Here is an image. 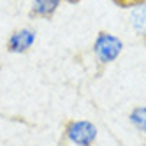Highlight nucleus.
<instances>
[{
  "label": "nucleus",
  "instance_id": "4",
  "mask_svg": "<svg viewBox=\"0 0 146 146\" xmlns=\"http://www.w3.org/2000/svg\"><path fill=\"white\" fill-rule=\"evenodd\" d=\"M62 5V0H32V7L28 11L30 18H40V19H49L53 18L58 7Z\"/></svg>",
  "mask_w": 146,
  "mask_h": 146
},
{
  "label": "nucleus",
  "instance_id": "5",
  "mask_svg": "<svg viewBox=\"0 0 146 146\" xmlns=\"http://www.w3.org/2000/svg\"><path fill=\"white\" fill-rule=\"evenodd\" d=\"M130 25L134 32L146 40V4L135 5L130 9Z\"/></svg>",
  "mask_w": 146,
  "mask_h": 146
},
{
  "label": "nucleus",
  "instance_id": "2",
  "mask_svg": "<svg viewBox=\"0 0 146 146\" xmlns=\"http://www.w3.org/2000/svg\"><path fill=\"white\" fill-rule=\"evenodd\" d=\"M65 137L76 146H93L99 137V129L90 120H70L65 123Z\"/></svg>",
  "mask_w": 146,
  "mask_h": 146
},
{
  "label": "nucleus",
  "instance_id": "1",
  "mask_svg": "<svg viewBox=\"0 0 146 146\" xmlns=\"http://www.w3.org/2000/svg\"><path fill=\"white\" fill-rule=\"evenodd\" d=\"M92 51L100 65H108L121 55L123 40L111 32H99L95 40H93Z\"/></svg>",
  "mask_w": 146,
  "mask_h": 146
},
{
  "label": "nucleus",
  "instance_id": "3",
  "mask_svg": "<svg viewBox=\"0 0 146 146\" xmlns=\"http://www.w3.org/2000/svg\"><path fill=\"white\" fill-rule=\"evenodd\" d=\"M35 39H37L35 30L28 28V27H23V28L14 30V32L9 35L5 48H7L9 53L21 55V53H27V51H30V48H32L34 42H35Z\"/></svg>",
  "mask_w": 146,
  "mask_h": 146
},
{
  "label": "nucleus",
  "instance_id": "6",
  "mask_svg": "<svg viewBox=\"0 0 146 146\" xmlns=\"http://www.w3.org/2000/svg\"><path fill=\"white\" fill-rule=\"evenodd\" d=\"M129 121L132 123V127L135 130H139L141 134L146 135V106L134 108L129 114Z\"/></svg>",
  "mask_w": 146,
  "mask_h": 146
},
{
  "label": "nucleus",
  "instance_id": "7",
  "mask_svg": "<svg viewBox=\"0 0 146 146\" xmlns=\"http://www.w3.org/2000/svg\"><path fill=\"white\" fill-rule=\"evenodd\" d=\"M111 2H114L118 7H123V9H132L135 5L146 4V0H111Z\"/></svg>",
  "mask_w": 146,
  "mask_h": 146
},
{
  "label": "nucleus",
  "instance_id": "8",
  "mask_svg": "<svg viewBox=\"0 0 146 146\" xmlns=\"http://www.w3.org/2000/svg\"><path fill=\"white\" fill-rule=\"evenodd\" d=\"M0 70H2V65H0Z\"/></svg>",
  "mask_w": 146,
  "mask_h": 146
}]
</instances>
